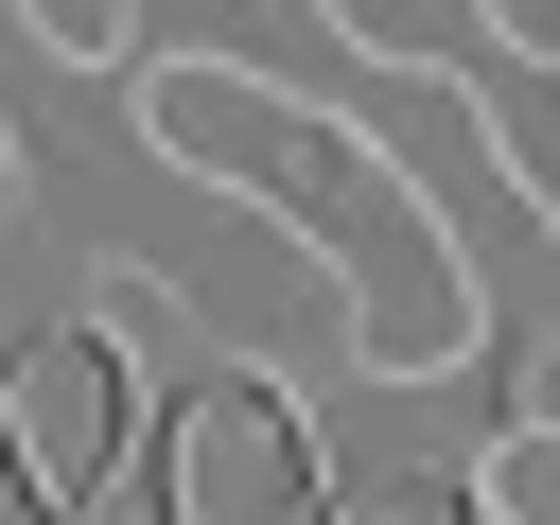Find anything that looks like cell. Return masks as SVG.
<instances>
[{
  "mask_svg": "<svg viewBox=\"0 0 560 525\" xmlns=\"http://www.w3.org/2000/svg\"><path fill=\"white\" fill-rule=\"evenodd\" d=\"M122 122H140V158H175V175L280 210V228L332 262V298H350V368H368V385H438V368L490 350V280H472V245L420 210L402 158H368L350 122H315L280 70H245V52H122Z\"/></svg>",
  "mask_w": 560,
  "mask_h": 525,
  "instance_id": "obj_1",
  "label": "cell"
},
{
  "mask_svg": "<svg viewBox=\"0 0 560 525\" xmlns=\"http://www.w3.org/2000/svg\"><path fill=\"white\" fill-rule=\"evenodd\" d=\"M122 438H140V368H122L105 315L0 350V490H18V525H88L105 472H122Z\"/></svg>",
  "mask_w": 560,
  "mask_h": 525,
  "instance_id": "obj_2",
  "label": "cell"
},
{
  "mask_svg": "<svg viewBox=\"0 0 560 525\" xmlns=\"http://www.w3.org/2000/svg\"><path fill=\"white\" fill-rule=\"evenodd\" d=\"M315 508V420L262 368H210L158 420V525H298Z\"/></svg>",
  "mask_w": 560,
  "mask_h": 525,
  "instance_id": "obj_3",
  "label": "cell"
},
{
  "mask_svg": "<svg viewBox=\"0 0 560 525\" xmlns=\"http://www.w3.org/2000/svg\"><path fill=\"white\" fill-rule=\"evenodd\" d=\"M455 508H472V525H560V402H508V420L472 438Z\"/></svg>",
  "mask_w": 560,
  "mask_h": 525,
  "instance_id": "obj_4",
  "label": "cell"
},
{
  "mask_svg": "<svg viewBox=\"0 0 560 525\" xmlns=\"http://www.w3.org/2000/svg\"><path fill=\"white\" fill-rule=\"evenodd\" d=\"M350 52H385V70H420V88H455L472 70V0H315Z\"/></svg>",
  "mask_w": 560,
  "mask_h": 525,
  "instance_id": "obj_5",
  "label": "cell"
},
{
  "mask_svg": "<svg viewBox=\"0 0 560 525\" xmlns=\"http://www.w3.org/2000/svg\"><path fill=\"white\" fill-rule=\"evenodd\" d=\"M18 35H35V52H70V70H122L140 0H18Z\"/></svg>",
  "mask_w": 560,
  "mask_h": 525,
  "instance_id": "obj_6",
  "label": "cell"
},
{
  "mask_svg": "<svg viewBox=\"0 0 560 525\" xmlns=\"http://www.w3.org/2000/svg\"><path fill=\"white\" fill-rule=\"evenodd\" d=\"M472 52H508V70H560V0H472Z\"/></svg>",
  "mask_w": 560,
  "mask_h": 525,
  "instance_id": "obj_7",
  "label": "cell"
},
{
  "mask_svg": "<svg viewBox=\"0 0 560 525\" xmlns=\"http://www.w3.org/2000/svg\"><path fill=\"white\" fill-rule=\"evenodd\" d=\"M332 525H472V508H455V472H402V490H350Z\"/></svg>",
  "mask_w": 560,
  "mask_h": 525,
  "instance_id": "obj_8",
  "label": "cell"
},
{
  "mask_svg": "<svg viewBox=\"0 0 560 525\" xmlns=\"http://www.w3.org/2000/svg\"><path fill=\"white\" fill-rule=\"evenodd\" d=\"M18 192H35V175H18V122H0V228H18Z\"/></svg>",
  "mask_w": 560,
  "mask_h": 525,
  "instance_id": "obj_9",
  "label": "cell"
}]
</instances>
